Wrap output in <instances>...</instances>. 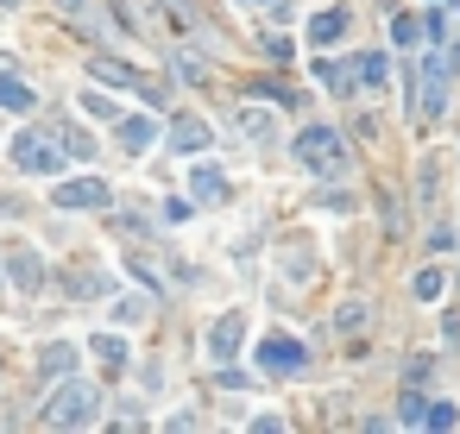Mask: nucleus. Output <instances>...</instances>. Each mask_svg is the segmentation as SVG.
<instances>
[{
	"label": "nucleus",
	"instance_id": "8",
	"mask_svg": "<svg viewBox=\"0 0 460 434\" xmlns=\"http://www.w3.org/2000/svg\"><path fill=\"white\" fill-rule=\"evenodd\" d=\"M209 138H215V132H209V120H195V114H183V120L171 126V145H177L183 158H202V152H209Z\"/></svg>",
	"mask_w": 460,
	"mask_h": 434
},
{
	"label": "nucleus",
	"instance_id": "24",
	"mask_svg": "<svg viewBox=\"0 0 460 434\" xmlns=\"http://www.w3.org/2000/svg\"><path fill=\"white\" fill-rule=\"evenodd\" d=\"M416 32H423V26H416L410 13H391V38H398V44H416Z\"/></svg>",
	"mask_w": 460,
	"mask_h": 434
},
{
	"label": "nucleus",
	"instance_id": "27",
	"mask_svg": "<svg viewBox=\"0 0 460 434\" xmlns=\"http://www.w3.org/2000/svg\"><path fill=\"white\" fill-rule=\"evenodd\" d=\"M0 7H20V0H0Z\"/></svg>",
	"mask_w": 460,
	"mask_h": 434
},
{
	"label": "nucleus",
	"instance_id": "21",
	"mask_svg": "<svg viewBox=\"0 0 460 434\" xmlns=\"http://www.w3.org/2000/svg\"><path fill=\"white\" fill-rule=\"evenodd\" d=\"M83 114H89V120H120V107H114L107 95H95V89L83 95Z\"/></svg>",
	"mask_w": 460,
	"mask_h": 434
},
{
	"label": "nucleus",
	"instance_id": "6",
	"mask_svg": "<svg viewBox=\"0 0 460 434\" xmlns=\"http://www.w3.org/2000/svg\"><path fill=\"white\" fill-rule=\"evenodd\" d=\"M51 208H76V214H89V208H107V183H101V177L57 183V189H51Z\"/></svg>",
	"mask_w": 460,
	"mask_h": 434
},
{
	"label": "nucleus",
	"instance_id": "15",
	"mask_svg": "<svg viewBox=\"0 0 460 434\" xmlns=\"http://www.w3.org/2000/svg\"><path fill=\"white\" fill-rule=\"evenodd\" d=\"M385 76H391L385 51H366V57H360V83H366V89H385Z\"/></svg>",
	"mask_w": 460,
	"mask_h": 434
},
{
	"label": "nucleus",
	"instance_id": "13",
	"mask_svg": "<svg viewBox=\"0 0 460 434\" xmlns=\"http://www.w3.org/2000/svg\"><path fill=\"white\" fill-rule=\"evenodd\" d=\"M7 271H13V283L26 289V296H32L38 283H44V264H38V252H13V264H7Z\"/></svg>",
	"mask_w": 460,
	"mask_h": 434
},
{
	"label": "nucleus",
	"instance_id": "23",
	"mask_svg": "<svg viewBox=\"0 0 460 434\" xmlns=\"http://www.w3.org/2000/svg\"><path fill=\"white\" fill-rule=\"evenodd\" d=\"M441 283H448V277H441L435 264H429V271H416V296H423V303H435V296H441Z\"/></svg>",
	"mask_w": 460,
	"mask_h": 434
},
{
	"label": "nucleus",
	"instance_id": "5",
	"mask_svg": "<svg viewBox=\"0 0 460 434\" xmlns=\"http://www.w3.org/2000/svg\"><path fill=\"white\" fill-rule=\"evenodd\" d=\"M448 76H454V57H448V51H435V57L423 63V101H416V114H423V120H435V114L448 107Z\"/></svg>",
	"mask_w": 460,
	"mask_h": 434
},
{
	"label": "nucleus",
	"instance_id": "12",
	"mask_svg": "<svg viewBox=\"0 0 460 434\" xmlns=\"http://www.w3.org/2000/svg\"><path fill=\"white\" fill-rule=\"evenodd\" d=\"M89 76H101V83H114V89H139V76L126 63H114V57H89Z\"/></svg>",
	"mask_w": 460,
	"mask_h": 434
},
{
	"label": "nucleus",
	"instance_id": "2",
	"mask_svg": "<svg viewBox=\"0 0 460 434\" xmlns=\"http://www.w3.org/2000/svg\"><path fill=\"white\" fill-rule=\"evenodd\" d=\"M95 415H101V397H95V384H83V378L57 384V397L44 403V422H57V428H89Z\"/></svg>",
	"mask_w": 460,
	"mask_h": 434
},
{
	"label": "nucleus",
	"instance_id": "26",
	"mask_svg": "<svg viewBox=\"0 0 460 434\" xmlns=\"http://www.w3.org/2000/svg\"><path fill=\"white\" fill-rule=\"evenodd\" d=\"M63 145H70V158H89V152H95V145H89L76 126H63Z\"/></svg>",
	"mask_w": 460,
	"mask_h": 434
},
{
	"label": "nucleus",
	"instance_id": "1",
	"mask_svg": "<svg viewBox=\"0 0 460 434\" xmlns=\"http://www.w3.org/2000/svg\"><path fill=\"white\" fill-rule=\"evenodd\" d=\"M63 152H70V145H63V126H26L20 138H13V164L26 170V177H51V170H63Z\"/></svg>",
	"mask_w": 460,
	"mask_h": 434
},
{
	"label": "nucleus",
	"instance_id": "9",
	"mask_svg": "<svg viewBox=\"0 0 460 434\" xmlns=\"http://www.w3.org/2000/svg\"><path fill=\"white\" fill-rule=\"evenodd\" d=\"M158 132H164V126H158L152 114H126V120H120V145H126V152H152Z\"/></svg>",
	"mask_w": 460,
	"mask_h": 434
},
{
	"label": "nucleus",
	"instance_id": "11",
	"mask_svg": "<svg viewBox=\"0 0 460 434\" xmlns=\"http://www.w3.org/2000/svg\"><path fill=\"white\" fill-rule=\"evenodd\" d=\"M70 372H76V346L70 340H51L38 352V378H70Z\"/></svg>",
	"mask_w": 460,
	"mask_h": 434
},
{
	"label": "nucleus",
	"instance_id": "22",
	"mask_svg": "<svg viewBox=\"0 0 460 434\" xmlns=\"http://www.w3.org/2000/svg\"><path fill=\"white\" fill-rule=\"evenodd\" d=\"M454 422H460V409H454V403H429V422H423V428H435V434H448Z\"/></svg>",
	"mask_w": 460,
	"mask_h": 434
},
{
	"label": "nucleus",
	"instance_id": "17",
	"mask_svg": "<svg viewBox=\"0 0 460 434\" xmlns=\"http://www.w3.org/2000/svg\"><path fill=\"white\" fill-rule=\"evenodd\" d=\"M398 422H404V428H423V422H429V403H423L416 391H404V397H398Z\"/></svg>",
	"mask_w": 460,
	"mask_h": 434
},
{
	"label": "nucleus",
	"instance_id": "3",
	"mask_svg": "<svg viewBox=\"0 0 460 434\" xmlns=\"http://www.w3.org/2000/svg\"><path fill=\"white\" fill-rule=\"evenodd\" d=\"M297 164L328 177V170H341V132L335 126H303L297 132Z\"/></svg>",
	"mask_w": 460,
	"mask_h": 434
},
{
	"label": "nucleus",
	"instance_id": "16",
	"mask_svg": "<svg viewBox=\"0 0 460 434\" xmlns=\"http://www.w3.org/2000/svg\"><path fill=\"white\" fill-rule=\"evenodd\" d=\"M0 107H32V89L7 76V63H0Z\"/></svg>",
	"mask_w": 460,
	"mask_h": 434
},
{
	"label": "nucleus",
	"instance_id": "4",
	"mask_svg": "<svg viewBox=\"0 0 460 434\" xmlns=\"http://www.w3.org/2000/svg\"><path fill=\"white\" fill-rule=\"evenodd\" d=\"M258 366H266V378H297L309 366V352L290 334H266V340H258Z\"/></svg>",
	"mask_w": 460,
	"mask_h": 434
},
{
	"label": "nucleus",
	"instance_id": "10",
	"mask_svg": "<svg viewBox=\"0 0 460 434\" xmlns=\"http://www.w3.org/2000/svg\"><path fill=\"white\" fill-rule=\"evenodd\" d=\"M189 195L202 201V208H215V201L227 195V177H221L215 164H189Z\"/></svg>",
	"mask_w": 460,
	"mask_h": 434
},
{
	"label": "nucleus",
	"instance_id": "25",
	"mask_svg": "<svg viewBox=\"0 0 460 434\" xmlns=\"http://www.w3.org/2000/svg\"><path fill=\"white\" fill-rule=\"evenodd\" d=\"M240 132H246V138H266L272 120H266V114H240Z\"/></svg>",
	"mask_w": 460,
	"mask_h": 434
},
{
	"label": "nucleus",
	"instance_id": "18",
	"mask_svg": "<svg viewBox=\"0 0 460 434\" xmlns=\"http://www.w3.org/2000/svg\"><path fill=\"white\" fill-rule=\"evenodd\" d=\"M95 359H101V366H126V346H120V334H95Z\"/></svg>",
	"mask_w": 460,
	"mask_h": 434
},
{
	"label": "nucleus",
	"instance_id": "19",
	"mask_svg": "<svg viewBox=\"0 0 460 434\" xmlns=\"http://www.w3.org/2000/svg\"><path fill=\"white\" fill-rule=\"evenodd\" d=\"M335 327H341V334H366V303H341Z\"/></svg>",
	"mask_w": 460,
	"mask_h": 434
},
{
	"label": "nucleus",
	"instance_id": "7",
	"mask_svg": "<svg viewBox=\"0 0 460 434\" xmlns=\"http://www.w3.org/2000/svg\"><path fill=\"white\" fill-rule=\"evenodd\" d=\"M240 334H246V309H227V315L209 327V352H215V359H234V352H240Z\"/></svg>",
	"mask_w": 460,
	"mask_h": 434
},
{
	"label": "nucleus",
	"instance_id": "20",
	"mask_svg": "<svg viewBox=\"0 0 460 434\" xmlns=\"http://www.w3.org/2000/svg\"><path fill=\"white\" fill-rule=\"evenodd\" d=\"M146 315H152V303H146V296H126V303L114 309V321H120V327H133V321H146Z\"/></svg>",
	"mask_w": 460,
	"mask_h": 434
},
{
	"label": "nucleus",
	"instance_id": "14",
	"mask_svg": "<svg viewBox=\"0 0 460 434\" xmlns=\"http://www.w3.org/2000/svg\"><path fill=\"white\" fill-rule=\"evenodd\" d=\"M341 32H347V13H341V7H328V13L309 20V38H315V44H335Z\"/></svg>",
	"mask_w": 460,
	"mask_h": 434
}]
</instances>
